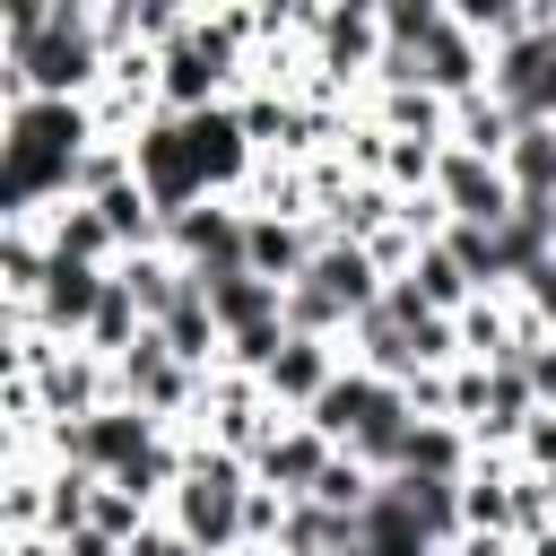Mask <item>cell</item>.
Returning <instances> with one entry per match:
<instances>
[{
  "label": "cell",
  "instance_id": "cell-1",
  "mask_svg": "<svg viewBox=\"0 0 556 556\" xmlns=\"http://www.w3.org/2000/svg\"><path fill=\"white\" fill-rule=\"evenodd\" d=\"M96 139V96H17L0 122V226H35L52 200H70V174Z\"/></svg>",
  "mask_w": 556,
  "mask_h": 556
},
{
  "label": "cell",
  "instance_id": "cell-2",
  "mask_svg": "<svg viewBox=\"0 0 556 556\" xmlns=\"http://www.w3.org/2000/svg\"><path fill=\"white\" fill-rule=\"evenodd\" d=\"M243 504H252V460L200 434V443L182 452V478H174V495H165V521H174L182 539H200L208 556H226V547H243Z\"/></svg>",
  "mask_w": 556,
  "mask_h": 556
},
{
  "label": "cell",
  "instance_id": "cell-3",
  "mask_svg": "<svg viewBox=\"0 0 556 556\" xmlns=\"http://www.w3.org/2000/svg\"><path fill=\"white\" fill-rule=\"evenodd\" d=\"M104 78H113V43H104L96 9H70V0L35 43L9 52V104L17 96H96Z\"/></svg>",
  "mask_w": 556,
  "mask_h": 556
},
{
  "label": "cell",
  "instance_id": "cell-4",
  "mask_svg": "<svg viewBox=\"0 0 556 556\" xmlns=\"http://www.w3.org/2000/svg\"><path fill=\"white\" fill-rule=\"evenodd\" d=\"M43 434H52V460H78V469L113 478V469H130L148 443H165L174 426H165V417H148L139 400H104V408H87V417H52Z\"/></svg>",
  "mask_w": 556,
  "mask_h": 556
},
{
  "label": "cell",
  "instance_id": "cell-5",
  "mask_svg": "<svg viewBox=\"0 0 556 556\" xmlns=\"http://www.w3.org/2000/svg\"><path fill=\"white\" fill-rule=\"evenodd\" d=\"M113 391H122V400H139L148 417H165V426H174V417H191V408H200L208 374H200V365H182V356L165 348V330L148 321V330L113 356Z\"/></svg>",
  "mask_w": 556,
  "mask_h": 556
},
{
  "label": "cell",
  "instance_id": "cell-6",
  "mask_svg": "<svg viewBox=\"0 0 556 556\" xmlns=\"http://www.w3.org/2000/svg\"><path fill=\"white\" fill-rule=\"evenodd\" d=\"M243 226H252V208H235V191H208V200H191V208L165 217V252H174L191 278L243 269Z\"/></svg>",
  "mask_w": 556,
  "mask_h": 556
},
{
  "label": "cell",
  "instance_id": "cell-7",
  "mask_svg": "<svg viewBox=\"0 0 556 556\" xmlns=\"http://www.w3.org/2000/svg\"><path fill=\"white\" fill-rule=\"evenodd\" d=\"M313 52H321V70L348 87V78H374L382 70V52H391V35H382V0H321V17H313Z\"/></svg>",
  "mask_w": 556,
  "mask_h": 556
},
{
  "label": "cell",
  "instance_id": "cell-8",
  "mask_svg": "<svg viewBox=\"0 0 556 556\" xmlns=\"http://www.w3.org/2000/svg\"><path fill=\"white\" fill-rule=\"evenodd\" d=\"M130 156H139V182L156 191V208H165V217H174V208H191V200H208V182H200L191 139H182V122H174V113H148V122L130 130Z\"/></svg>",
  "mask_w": 556,
  "mask_h": 556
},
{
  "label": "cell",
  "instance_id": "cell-9",
  "mask_svg": "<svg viewBox=\"0 0 556 556\" xmlns=\"http://www.w3.org/2000/svg\"><path fill=\"white\" fill-rule=\"evenodd\" d=\"M182 122V139H191V165H200V182L208 191H235L243 174H252V130H243V113H235V96L226 104H191V113H174Z\"/></svg>",
  "mask_w": 556,
  "mask_h": 556
},
{
  "label": "cell",
  "instance_id": "cell-10",
  "mask_svg": "<svg viewBox=\"0 0 556 556\" xmlns=\"http://www.w3.org/2000/svg\"><path fill=\"white\" fill-rule=\"evenodd\" d=\"M304 287H321V295L356 321V313H374V304H382L391 269L374 261V243H356V235H321V243H313V261H304Z\"/></svg>",
  "mask_w": 556,
  "mask_h": 556
},
{
  "label": "cell",
  "instance_id": "cell-11",
  "mask_svg": "<svg viewBox=\"0 0 556 556\" xmlns=\"http://www.w3.org/2000/svg\"><path fill=\"white\" fill-rule=\"evenodd\" d=\"M330 460H339V443H330L313 417H295V408H287V417L261 434V452H252V478H261V486H278V495H313V478H321Z\"/></svg>",
  "mask_w": 556,
  "mask_h": 556
},
{
  "label": "cell",
  "instance_id": "cell-12",
  "mask_svg": "<svg viewBox=\"0 0 556 556\" xmlns=\"http://www.w3.org/2000/svg\"><path fill=\"white\" fill-rule=\"evenodd\" d=\"M434 200L452 208V217H478V226H495L521 191H513V174H504V156H486V148H443V165H434Z\"/></svg>",
  "mask_w": 556,
  "mask_h": 556
},
{
  "label": "cell",
  "instance_id": "cell-13",
  "mask_svg": "<svg viewBox=\"0 0 556 556\" xmlns=\"http://www.w3.org/2000/svg\"><path fill=\"white\" fill-rule=\"evenodd\" d=\"M339 365H348V348H339V339L287 330V339H278V356L261 365V391H269L278 408H295V417H304V408H313V400H321V391L339 382Z\"/></svg>",
  "mask_w": 556,
  "mask_h": 556
},
{
  "label": "cell",
  "instance_id": "cell-14",
  "mask_svg": "<svg viewBox=\"0 0 556 556\" xmlns=\"http://www.w3.org/2000/svg\"><path fill=\"white\" fill-rule=\"evenodd\" d=\"M104 287H113V269H104V261H61V252H52V269H43V295L26 304V321H43L52 339H87V321H96Z\"/></svg>",
  "mask_w": 556,
  "mask_h": 556
},
{
  "label": "cell",
  "instance_id": "cell-15",
  "mask_svg": "<svg viewBox=\"0 0 556 556\" xmlns=\"http://www.w3.org/2000/svg\"><path fill=\"white\" fill-rule=\"evenodd\" d=\"M417 87H434V96H478V87H486V35H469L460 17H443V26L417 43Z\"/></svg>",
  "mask_w": 556,
  "mask_h": 556
},
{
  "label": "cell",
  "instance_id": "cell-16",
  "mask_svg": "<svg viewBox=\"0 0 556 556\" xmlns=\"http://www.w3.org/2000/svg\"><path fill=\"white\" fill-rule=\"evenodd\" d=\"M200 295L217 304L226 339H235V330H261V321H287V287H278V278H261L252 261H243V269H208V278H200Z\"/></svg>",
  "mask_w": 556,
  "mask_h": 556
},
{
  "label": "cell",
  "instance_id": "cell-17",
  "mask_svg": "<svg viewBox=\"0 0 556 556\" xmlns=\"http://www.w3.org/2000/svg\"><path fill=\"white\" fill-rule=\"evenodd\" d=\"M478 452H486V443H478L460 417H417L408 443H400V469H417V478H469Z\"/></svg>",
  "mask_w": 556,
  "mask_h": 556
},
{
  "label": "cell",
  "instance_id": "cell-18",
  "mask_svg": "<svg viewBox=\"0 0 556 556\" xmlns=\"http://www.w3.org/2000/svg\"><path fill=\"white\" fill-rule=\"evenodd\" d=\"M35 226H43V243H52L61 261H104V269L122 261V243H113L104 208H96V200H78V191H70V200H52V208H43Z\"/></svg>",
  "mask_w": 556,
  "mask_h": 556
},
{
  "label": "cell",
  "instance_id": "cell-19",
  "mask_svg": "<svg viewBox=\"0 0 556 556\" xmlns=\"http://www.w3.org/2000/svg\"><path fill=\"white\" fill-rule=\"evenodd\" d=\"M113 269H122V287H130V295L148 304V321H165V313H174V304H182V295L200 287V278H191V269H182V261H174L165 243H148V252H122Z\"/></svg>",
  "mask_w": 556,
  "mask_h": 556
},
{
  "label": "cell",
  "instance_id": "cell-20",
  "mask_svg": "<svg viewBox=\"0 0 556 556\" xmlns=\"http://www.w3.org/2000/svg\"><path fill=\"white\" fill-rule=\"evenodd\" d=\"M400 278H408V287H417V295H426L434 313H460L469 295H486V287H478V278L460 269V252H452L443 235H426V243H417V261H408Z\"/></svg>",
  "mask_w": 556,
  "mask_h": 556
},
{
  "label": "cell",
  "instance_id": "cell-21",
  "mask_svg": "<svg viewBox=\"0 0 556 556\" xmlns=\"http://www.w3.org/2000/svg\"><path fill=\"white\" fill-rule=\"evenodd\" d=\"M374 122L382 130H400V139H452V96H434V87H382L374 96Z\"/></svg>",
  "mask_w": 556,
  "mask_h": 556
},
{
  "label": "cell",
  "instance_id": "cell-22",
  "mask_svg": "<svg viewBox=\"0 0 556 556\" xmlns=\"http://www.w3.org/2000/svg\"><path fill=\"white\" fill-rule=\"evenodd\" d=\"M513 130H521V113H513L495 87L452 96V148H486V156H504V148H513Z\"/></svg>",
  "mask_w": 556,
  "mask_h": 556
},
{
  "label": "cell",
  "instance_id": "cell-23",
  "mask_svg": "<svg viewBox=\"0 0 556 556\" xmlns=\"http://www.w3.org/2000/svg\"><path fill=\"white\" fill-rule=\"evenodd\" d=\"M391 486L408 495V513L426 521V539H434V547H452V539L469 530V513H460V478H417V469H391Z\"/></svg>",
  "mask_w": 556,
  "mask_h": 556
},
{
  "label": "cell",
  "instance_id": "cell-24",
  "mask_svg": "<svg viewBox=\"0 0 556 556\" xmlns=\"http://www.w3.org/2000/svg\"><path fill=\"white\" fill-rule=\"evenodd\" d=\"M43 269H52L43 226H9V235H0V287H9V313H26V304L43 295Z\"/></svg>",
  "mask_w": 556,
  "mask_h": 556
},
{
  "label": "cell",
  "instance_id": "cell-25",
  "mask_svg": "<svg viewBox=\"0 0 556 556\" xmlns=\"http://www.w3.org/2000/svg\"><path fill=\"white\" fill-rule=\"evenodd\" d=\"M504 174L521 200H556V122H521L504 148Z\"/></svg>",
  "mask_w": 556,
  "mask_h": 556
},
{
  "label": "cell",
  "instance_id": "cell-26",
  "mask_svg": "<svg viewBox=\"0 0 556 556\" xmlns=\"http://www.w3.org/2000/svg\"><path fill=\"white\" fill-rule=\"evenodd\" d=\"M139 330H148V304H139V295L122 287V269H113V287H104V304H96V321H87V348H96V356H122Z\"/></svg>",
  "mask_w": 556,
  "mask_h": 556
},
{
  "label": "cell",
  "instance_id": "cell-27",
  "mask_svg": "<svg viewBox=\"0 0 556 556\" xmlns=\"http://www.w3.org/2000/svg\"><path fill=\"white\" fill-rule=\"evenodd\" d=\"M208 17V0H130V26H139V43H174L182 26H200Z\"/></svg>",
  "mask_w": 556,
  "mask_h": 556
},
{
  "label": "cell",
  "instance_id": "cell-28",
  "mask_svg": "<svg viewBox=\"0 0 556 556\" xmlns=\"http://www.w3.org/2000/svg\"><path fill=\"white\" fill-rule=\"evenodd\" d=\"M469 35H486V43H504V35H521L530 26V0H443Z\"/></svg>",
  "mask_w": 556,
  "mask_h": 556
},
{
  "label": "cell",
  "instance_id": "cell-29",
  "mask_svg": "<svg viewBox=\"0 0 556 556\" xmlns=\"http://www.w3.org/2000/svg\"><path fill=\"white\" fill-rule=\"evenodd\" d=\"M443 17H452L443 0H382V35H391V43H426Z\"/></svg>",
  "mask_w": 556,
  "mask_h": 556
},
{
  "label": "cell",
  "instance_id": "cell-30",
  "mask_svg": "<svg viewBox=\"0 0 556 556\" xmlns=\"http://www.w3.org/2000/svg\"><path fill=\"white\" fill-rule=\"evenodd\" d=\"M61 17V0H0V52H17V43H35L43 26Z\"/></svg>",
  "mask_w": 556,
  "mask_h": 556
},
{
  "label": "cell",
  "instance_id": "cell-31",
  "mask_svg": "<svg viewBox=\"0 0 556 556\" xmlns=\"http://www.w3.org/2000/svg\"><path fill=\"white\" fill-rule=\"evenodd\" d=\"M513 460H521V469H539V478H556V408H547V400L530 408V426H521Z\"/></svg>",
  "mask_w": 556,
  "mask_h": 556
},
{
  "label": "cell",
  "instance_id": "cell-32",
  "mask_svg": "<svg viewBox=\"0 0 556 556\" xmlns=\"http://www.w3.org/2000/svg\"><path fill=\"white\" fill-rule=\"evenodd\" d=\"M278 339H287V321H261V330H235V339H226V365H243V374H261V365L278 356Z\"/></svg>",
  "mask_w": 556,
  "mask_h": 556
},
{
  "label": "cell",
  "instance_id": "cell-33",
  "mask_svg": "<svg viewBox=\"0 0 556 556\" xmlns=\"http://www.w3.org/2000/svg\"><path fill=\"white\" fill-rule=\"evenodd\" d=\"M443 556H530V539L521 530H460Z\"/></svg>",
  "mask_w": 556,
  "mask_h": 556
},
{
  "label": "cell",
  "instance_id": "cell-34",
  "mask_svg": "<svg viewBox=\"0 0 556 556\" xmlns=\"http://www.w3.org/2000/svg\"><path fill=\"white\" fill-rule=\"evenodd\" d=\"M521 374H530V391H539V400L556 408V330H539V339H530V356H521Z\"/></svg>",
  "mask_w": 556,
  "mask_h": 556
},
{
  "label": "cell",
  "instance_id": "cell-35",
  "mask_svg": "<svg viewBox=\"0 0 556 556\" xmlns=\"http://www.w3.org/2000/svg\"><path fill=\"white\" fill-rule=\"evenodd\" d=\"M513 295H521V304H530V313H539V321L556 330V252H547V261H539V269H530V278H521Z\"/></svg>",
  "mask_w": 556,
  "mask_h": 556
},
{
  "label": "cell",
  "instance_id": "cell-36",
  "mask_svg": "<svg viewBox=\"0 0 556 556\" xmlns=\"http://www.w3.org/2000/svg\"><path fill=\"white\" fill-rule=\"evenodd\" d=\"M130 556H208V547H200V539H182L174 521H148V530L130 539Z\"/></svg>",
  "mask_w": 556,
  "mask_h": 556
},
{
  "label": "cell",
  "instance_id": "cell-37",
  "mask_svg": "<svg viewBox=\"0 0 556 556\" xmlns=\"http://www.w3.org/2000/svg\"><path fill=\"white\" fill-rule=\"evenodd\" d=\"M356 556H443L434 539H356Z\"/></svg>",
  "mask_w": 556,
  "mask_h": 556
},
{
  "label": "cell",
  "instance_id": "cell-38",
  "mask_svg": "<svg viewBox=\"0 0 556 556\" xmlns=\"http://www.w3.org/2000/svg\"><path fill=\"white\" fill-rule=\"evenodd\" d=\"M547 226H556V200H547Z\"/></svg>",
  "mask_w": 556,
  "mask_h": 556
}]
</instances>
